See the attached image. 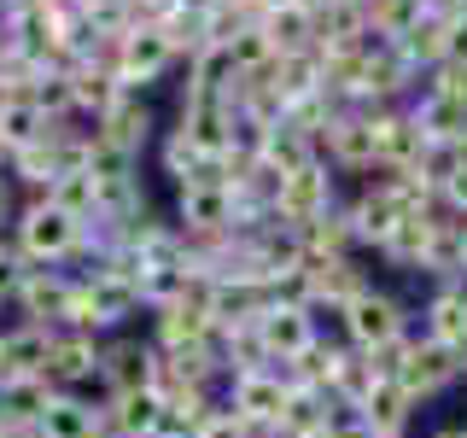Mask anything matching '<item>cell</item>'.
<instances>
[{"label":"cell","mask_w":467,"mask_h":438,"mask_svg":"<svg viewBox=\"0 0 467 438\" xmlns=\"http://www.w3.org/2000/svg\"><path fill=\"white\" fill-rule=\"evenodd\" d=\"M53 333L58 328H36V321H12V328H0V339H6V374H41V369H47Z\"/></svg>","instance_id":"cell-24"},{"label":"cell","mask_w":467,"mask_h":438,"mask_svg":"<svg viewBox=\"0 0 467 438\" xmlns=\"http://www.w3.org/2000/svg\"><path fill=\"white\" fill-rule=\"evenodd\" d=\"M12 245H18L24 263H58V269H70L77 245H82V223L47 199H24L18 223H12Z\"/></svg>","instance_id":"cell-2"},{"label":"cell","mask_w":467,"mask_h":438,"mask_svg":"<svg viewBox=\"0 0 467 438\" xmlns=\"http://www.w3.org/2000/svg\"><path fill=\"white\" fill-rule=\"evenodd\" d=\"M257 438H316V433H304V427H292V421H281V427H263Z\"/></svg>","instance_id":"cell-33"},{"label":"cell","mask_w":467,"mask_h":438,"mask_svg":"<svg viewBox=\"0 0 467 438\" xmlns=\"http://www.w3.org/2000/svg\"><path fill=\"white\" fill-rule=\"evenodd\" d=\"M36 438H99V403L82 391H53L36 421Z\"/></svg>","instance_id":"cell-18"},{"label":"cell","mask_w":467,"mask_h":438,"mask_svg":"<svg viewBox=\"0 0 467 438\" xmlns=\"http://www.w3.org/2000/svg\"><path fill=\"white\" fill-rule=\"evenodd\" d=\"M0 438H36V433H0Z\"/></svg>","instance_id":"cell-38"},{"label":"cell","mask_w":467,"mask_h":438,"mask_svg":"<svg viewBox=\"0 0 467 438\" xmlns=\"http://www.w3.org/2000/svg\"><path fill=\"white\" fill-rule=\"evenodd\" d=\"M357 409H362V421H368V433H415V415H420V403L409 398L391 374H379Z\"/></svg>","instance_id":"cell-19"},{"label":"cell","mask_w":467,"mask_h":438,"mask_svg":"<svg viewBox=\"0 0 467 438\" xmlns=\"http://www.w3.org/2000/svg\"><path fill=\"white\" fill-rule=\"evenodd\" d=\"M12 53V36H6V24H0V58H6Z\"/></svg>","instance_id":"cell-35"},{"label":"cell","mask_w":467,"mask_h":438,"mask_svg":"<svg viewBox=\"0 0 467 438\" xmlns=\"http://www.w3.org/2000/svg\"><path fill=\"white\" fill-rule=\"evenodd\" d=\"M158 175H170V187H187V182H193V175H199V164H204V158L193 152V141H187L182 135V129H158Z\"/></svg>","instance_id":"cell-26"},{"label":"cell","mask_w":467,"mask_h":438,"mask_svg":"<svg viewBox=\"0 0 467 438\" xmlns=\"http://www.w3.org/2000/svg\"><path fill=\"white\" fill-rule=\"evenodd\" d=\"M438 211L444 216H467V170H450L438 182Z\"/></svg>","instance_id":"cell-29"},{"label":"cell","mask_w":467,"mask_h":438,"mask_svg":"<svg viewBox=\"0 0 467 438\" xmlns=\"http://www.w3.org/2000/svg\"><path fill=\"white\" fill-rule=\"evenodd\" d=\"M321 158L333 164V175H357V182H368L379 170V152H374V111L362 106H345L339 117L327 123V135L316 141Z\"/></svg>","instance_id":"cell-6"},{"label":"cell","mask_w":467,"mask_h":438,"mask_svg":"<svg viewBox=\"0 0 467 438\" xmlns=\"http://www.w3.org/2000/svg\"><path fill=\"white\" fill-rule=\"evenodd\" d=\"M368 438H415V433H368Z\"/></svg>","instance_id":"cell-37"},{"label":"cell","mask_w":467,"mask_h":438,"mask_svg":"<svg viewBox=\"0 0 467 438\" xmlns=\"http://www.w3.org/2000/svg\"><path fill=\"white\" fill-rule=\"evenodd\" d=\"M70 298H77V269L29 263L18 292H12V310H18V321H36V328H65Z\"/></svg>","instance_id":"cell-5"},{"label":"cell","mask_w":467,"mask_h":438,"mask_svg":"<svg viewBox=\"0 0 467 438\" xmlns=\"http://www.w3.org/2000/svg\"><path fill=\"white\" fill-rule=\"evenodd\" d=\"M158 415H164V398L152 386H129V391H111L99 403V433L106 438H152Z\"/></svg>","instance_id":"cell-13"},{"label":"cell","mask_w":467,"mask_h":438,"mask_svg":"<svg viewBox=\"0 0 467 438\" xmlns=\"http://www.w3.org/2000/svg\"><path fill=\"white\" fill-rule=\"evenodd\" d=\"M193 438H257V433L245 427V421L234 415L228 403H211V415H204L199 427H193Z\"/></svg>","instance_id":"cell-28"},{"label":"cell","mask_w":467,"mask_h":438,"mask_svg":"<svg viewBox=\"0 0 467 438\" xmlns=\"http://www.w3.org/2000/svg\"><path fill=\"white\" fill-rule=\"evenodd\" d=\"M170 223L182 234H234V187H175Z\"/></svg>","instance_id":"cell-12"},{"label":"cell","mask_w":467,"mask_h":438,"mask_svg":"<svg viewBox=\"0 0 467 438\" xmlns=\"http://www.w3.org/2000/svg\"><path fill=\"white\" fill-rule=\"evenodd\" d=\"M170 36V47H175V58H193V53H204V47H216V29H211V12H199V6H170L164 12V24H158Z\"/></svg>","instance_id":"cell-25"},{"label":"cell","mask_w":467,"mask_h":438,"mask_svg":"<svg viewBox=\"0 0 467 438\" xmlns=\"http://www.w3.org/2000/svg\"><path fill=\"white\" fill-rule=\"evenodd\" d=\"M462 433H467V421H462Z\"/></svg>","instance_id":"cell-39"},{"label":"cell","mask_w":467,"mask_h":438,"mask_svg":"<svg viewBox=\"0 0 467 438\" xmlns=\"http://www.w3.org/2000/svg\"><path fill=\"white\" fill-rule=\"evenodd\" d=\"M427 438H467V433H462V421H444V427H432Z\"/></svg>","instance_id":"cell-34"},{"label":"cell","mask_w":467,"mask_h":438,"mask_svg":"<svg viewBox=\"0 0 467 438\" xmlns=\"http://www.w3.org/2000/svg\"><path fill=\"white\" fill-rule=\"evenodd\" d=\"M310 158H321V146H316L310 135H304L298 123H286V117H281V123H275L269 135H263L257 164H269L275 175H292V170H304V164H310Z\"/></svg>","instance_id":"cell-23"},{"label":"cell","mask_w":467,"mask_h":438,"mask_svg":"<svg viewBox=\"0 0 467 438\" xmlns=\"http://www.w3.org/2000/svg\"><path fill=\"white\" fill-rule=\"evenodd\" d=\"M18 211H24V199H18V182H12V175H0V240L12 234V223H18Z\"/></svg>","instance_id":"cell-32"},{"label":"cell","mask_w":467,"mask_h":438,"mask_svg":"<svg viewBox=\"0 0 467 438\" xmlns=\"http://www.w3.org/2000/svg\"><path fill=\"white\" fill-rule=\"evenodd\" d=\"M427 82L438 88V94H450V99L467 111V65H438V70H427Z\"/></svg>","instance_id":"cell-30"},{"label":"cell","mask_w":467,"mask_h":438,"mask_svg":"<svg viewBox=\"0 0 467 438\" xmlns=\"http://www.w3.org/2000/svg\"><path fill=\"white\" fill-rule=\"evenodd\" d=\"M420 321H415V310L398 298L391 287H379V281H368L357 292V298L345 304V316H339V339L345 345H357V350H386V345H398V339H409Z\"/></svg>","instance_id":"cell-1"},{"label":"cell","mask_w":467,"mask_h":438,"mask_svg":"<svg viewBox=\"0 0 467 438\" xmlns=\"http://www.w3.org/2000/svg\"><path fill=\"white\" fill-rule=\"evenodd\" d=\"M444 65H467V12L444 24Z\"/></svg>","instance_id":"cell-31"},{"label":"cell","mask_w":467,"mask_h":438,"mask_svg":"<svg viewBox=\"0 0 467 438\" xmlns=\"http://www.w3.org/2000/svg\"><path fill=\"white\" fill-rule=\"evenodd\" d=\"M99 438H106V433H99Z\"/></svg>","instance_id":"cell-40"},{"label":"cell","mask_w":467,"mask_h":438,"mask_svg":"<svg viewBox=\"0 0 467 438\" xmlns=\"http://www.w3.org/2000/svg\"><path fill=\"white\" fill-rule=\"evenodd\" d=\"M216 47L228 53V65L240 70V77H252V70L275 65V41L263 36V24H245V29H234V36H228V41H216Z\"/></svg>","instance_id":"cell-27"},{"label":"cell","mask_w":467,"mask_h":438,"mask_svg":"<svg viewBox=\"0 0 467 438\" xmlns=\"http://www.w3.org/2000/svg\"><path fill=\"white\" fill-rule=\"evenodd\" d=\"M263 36L275 41V58L286 53H316V12L298 6V0H275L269 12H263Z\"/></svg>","instance_id":"cell-20"},{"label":"cell","mask_w":467,"mask_h":438,"mask_svg":"<svg viewBox=\"0 0 467 438\" xmlns=\"http://www.w3.org/2000/svg\"><path fill=\"white\" fill-rule=\"evenodd\" d=\"M420 333L450 350H467V281H438L420 304Z\"/></svg>","instance_id":"cell-14"},{"label":"cell","mask_w":467,"mask_h":438,"mask_svg":"<svg viewBox=\"0 0 467 438\" xmlns=\"http://www.w3.org/2000/svg\"><path fill=\"white\" fill-rule=\"evenodd\" d=\"M432 228H438V204H432V211H409V216H398V228L386 234V245H379L374 257L386 263V269H398V275H420V269H427Z\"/></svg>","instance_id":"cell-15"},{"label":"cell","mask_w":467,"mask_h":438,"mask_svg":"<svg viewBox=\"0 0 467 438\" xmlns=\"http://www.w3.org/2000/svg\"><path fill=\"white\" fill-rule=\"evenodd\" d=\"M391 380H398L409 398L427 409V403L444 398V391L467 386V350H450V345L427 339V333H415V339H409V350H403V369L391 374Z\"/></svg>","instance_id":"cell-3"},{"label":"cell","mask_w":467,"mask_h":438,"mask_svg":"<svg viewBox=\"0 0 467 438\" xmlns=\"http://www.w3.org/2000/svg\"><path fill=\"white\" fill-rule=\"evenodd\" d=\"M53 391H88L99 380V333H77V328H58L47 345V369H41Z\"/></svg>","instance_id":"cell-11"},{"label":"cell","mask_w":467,"mask_h":438,"mask_svg":"<svg viewBox=\"0 0 467 438\" xmlns=\"http://www.w3.org/2000/svg\"><path fill=\"white\" fill-rule=\"evenodd\" d=\"M339 175H333L327 158H310L304 170H292L281 175V199H275V216L292 228H304V223H316V216H327L333 204H339Z\"/></svg>","instance_id":"cell-8"},{"label":"cell","mask_w":467,"mask_h":438,"mask_svg":"<svg viewBox=\"0 0 467 438\" xmlns=\"http://www.w3.org/2000/svg\"><path fill=\"white\" fill-rule=\"evenodd\" d=\"M0 380H6V339H0Z\"/></svg>","instance_id":"cell-36"},{"label":"cell","mask_w":467,"mask_h":438,"mask_svg":"<svg viewBox=\"0 0 467 438\" xmlns=\"http://www.w3.org/2000/svg\"><path fill=\"white\" fill-rule=\"evenodd\" d=\"M252 328H257V339H263V350H269L275 369H281V362H298L304 350L321 339V328H316L310 304H298V298H269Z\"/></svg>","instance_id":"cell-9"},{"label":"cell","mask_w":467,"mask_h":438,"mask_svg":"<svg viewBox=\"0 0 467 438\" xmlns=\"http://www.w3.org/2000/svg\"><path fill=\"white\" fill-rule=\"evenodd\" d=\"M182 65L175 58V47H170V36L158 24H135V29H123L117 36V47H111V70H117V82L123 88H152V82H164L170 70Z\"/></svg>","instance_id":"cell-4"},{"label":"cell","mask_w":467,"mask_h":438,"mask_svg":"<svg viewBox=\"0 0 467 438\" xmlns=\"http://www.w3.org/2000/svg\"><path fill=\"white\" fill-rule=\"evenodd\" d=\"M53 386L41 374H6L0 380V433H36Z\"/></svg>","instance_id":"cell-17"},{"label":"cell","mask_w":467,"mask_h":438,"mask_svg":"<svg viewBox=\"0 0 467 438\" xmlns=\"http://www.w3.org/2000/svg\"><path fill=\"white\" fill-rule=\"evenodd\" d=\"M65 82H70V111L88 117V123H94V117H106L111 99L123 94V82H117L111 58H82V65L65 70Z\"/></svg>","instance_id":"cell-16"},{"label":"cell","mask_w":467,"mask_h":438,"mask_svg":"<svg viewBox=\"0 0 467 438\" xmlns=\"http://www.w3.org/2000/svg\"><path fill=\"white\" fill-rule=\"evenodd\" d=\"M47 204H58L65 216H77V223H99V211H106V199H99V182L82 170H65V175H53V187L41 193Z\"/></svg>","instance_id":"cell-22"},{"label":"cell","mask_w":467,"mask_h":438,"mask_svg":"<svg viewBox=\"0 0 467 438\" xmlns=\"http://www.w3.org/2000/svg\"><path fill=\"white\" fill-rule=\"evenodd\" d=\"M158 129H164V123H158L152 99H146L140 88H123V94L111 99V111L94 117V129H88V135L117 146V152H129V158H146V146L158 141Z\"/></svg>","instance_id":"cell-10"},{"label":"cell","mask_w":467,"mask_h":438,"mask_svg":"<svg viewBox=\"0 0 467 438\" xmlns=\"http://www.w3.org/2000/svg\"><path fill=\"white\" fill-rule=\"evenodd\" d=\"M47 117H41V106H36V99H29V94H6V99H0V152H24V146H36L41 135H47Z\"/></svg>","instance_id":"cell-21"},{"label":"cell","mask_w":467,"mask_h":438,"mask_svg":"<svg viewBox=\"0 0 467 438\" xmlns=\"http://www.w3.org/2000/svg\"><path fill=\"white\" fill-rule=\"evenodd\" d=\"M223 403H228L252 433H263V427H281V421H286L292 386H286L281 369H252V374H234L228 386H223Z\"/></svg>","instance_id":"cell-7"}]
</instances>
